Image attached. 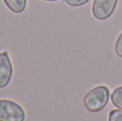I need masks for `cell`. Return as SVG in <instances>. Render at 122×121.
Returning a JSON list of instances; mask_svg holds the SVG:
<instances>
[{"label": "cell", "instance_id": "obj_8", "mask_svg": "<svg viewBox=\"0 0 122 121\" xmlns=\"http://www.w3.org/2000/svg\"><path fill=\"white\" fill-rule=\"evenodd\" d=\"M115 53L119 58H122V32L117 38L116 44H115Z\"/></svg>", "mask_w": 122, "mask_h": 121}, {"label": "cell", "instance_id": "obj_9", "mask_svg": "<svg viewBox=\"0 0 122 121\" xmlns=\"http://www.w3.org/2000/svg\"><path fill=\"white\" fill-rule=\"evenodd\" d=\"M65 3L69 4L70 6H74V8H77V6H81L84 4L88 3L90 0H64Z\"/></svg>", "mask_w": 122, "mask_h": 121}, {"label": "cell", "instance_id": "obj_10", "mask_svg": "<svg viewBox=\"0 0 122 121\" xmlns=\"http://www.w3.org/2000/svg\"><path fill=\"white\" fill-rule=\"evenodd\" d=\"M44 1H51V2H53V1H58V0H44Z\"/></svg>", "mask_w": 122, "mask_h": 121}, {"label": "cell", "instance_id": "obj_5", "mask_svg": "<svg viewBox=\"0 0 122 121\" xmlns=\"http://www.w3.org/2000/svg\"><path fill=\"white\" fill-rule=\"evenodd\" d=\"M3 2L6 8L15 14L23 13L27 6V0H3Z\"/></svg>", "mask_w": 122, "mask_h": 121}, {"label": "cell", "instance_id": "obj_7", "mask_svg": "<svg viewBox=\"0 0 122 121\" xmlns=\"http://www.w3.org/2000/svg\"><path fill=\"white\" fill-rule=\"evenodd\" d=\"M108 121H122V109H112L108 115Z\"/></svg>", "mask_w": 122, "mask_h": 121}, {"label": "cell", "instance_id": "obj_2", "mask_svg": "<svg viewBox=\"0 0 122 121\" xmlns=\"http://www.w3.org/2000/svg\"><path fill=\"white\" fill-rule=\"evenodd\" d=\"M26 113L24 108L12 100H0V121H25Z\"/></svg>", "mask_w": 122, "mask_h": 121}, {"label": "cell", "instance_id": "obj_1", "mask_svg": "<svg viewBox=\"0 0 122 121\" xmlns=\"http://www.w3.org/2000/svg\"><path fill=\"white\" fill-rule=\"evenodd\" d=\"M110 91L105 85L92 88L84 99V105L90 113H99L103 111L109 102Z\"/></svg>", "mask_w": 122, "mask_h": 121}, {"label": "cell", "instance_id": "obj_3", "mask_svg": "<svg viewBox=\"0 0 122 121\" xmlns=\"http://www.w3.org/2000/svg\"><path fill=\"white\" fill-rule=\"evenodd\" d=\"M118 4V0H94L92 4V15L97 20H106L112 14Z\"/></svg>", "mask_w": 122, "mask_h": 121}, {"label": "cell", "instance_id": "obj_4", "mask_svg": "<svg viewBox=\"0 0 122 121\" xmlns=\"http://www.w3.org/2000/svg\"><path fill=\"white\" fill-rule=\"evenodd\" d=\"M13 75V66L10 56L6 50L0 53V89L10 84Z\"/></svg>", "mask_w": 122, "mask_h": 121}, {"label": "cell", "instance_id": "obj_6", "mask_svg": "<svg viewBox=\"0 0 122 121\" xmlns=\"http://www.w3.org/2000/svg\"><path fill=\"white\" fill-rule=\"evenodd\" d=\"M112 103L119 109H122V86L115 88L114 91L112 92Z\"/></svg>", "mask_w": 122, "mask_h": 121}]
</instances>
